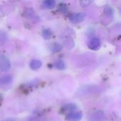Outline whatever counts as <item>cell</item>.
Wrapping results in <instances>:
<instances>
[{
	"label": "cell",
	"mask_w": 121,
	"mask_h": 121,
	"mask_svg": "<svg viewBox=\"0 0 121 121\" xmlns=\"http://www.w3.org/2000/svg\"><path fill=\"white\" fill-rule=\"evenodd\" d=\"M42 35L43 37L45 38V39H50L52 35V33L50 29L49 28H45V29H43V31H42Z\"/></svg>",
	"instance_id": "obj_11"
},
{
	"label": "cell",
	"mask_w": 121,
	"mask_h": 121,
	"mask_svg": "<svg viewBox=\"0 0 121 121\" xmlns=\"http://www.w3.org/2000/svg\"><path fill=\"white\" fill-rule=\"evenodd\" d=\"M104 14L105 16L110 18H113V9H112L111 6H108V5H106L104 9Z\"/></svg>",
	"instance_id": "obj_10"
},
{
	"label": "cell",
	"mask_w": 121,
	"mask_h": 121,
	"mask_svg": "<svg viewBox=\"0 0 121 121\" xmlns=\"http://www.w3.org/2000/svg\"><path fill=\"white\" fill-rule=\"evenodd\" d=\"M77 106L73 104H67L65 105L63 108H62V110H64L65 112H67V114L70 113H72L74 112V111L77 110Z\"/></svg>",
	"instance_id": "obj_9"
},
{
	"label": "cell",
	"mask_w": 121,
	"mask_h": 121,
	"mask_svg": "<svg viewBox=\"0 0 121 121\" xmlns=\"http://www.w3.org/2000/svg\"><path fill=\"white\" fill-rule=\"evenodd\" d=\"M92 1H80V4H81V6L82 7H86V6H88Z\"/></svg>",
	"instance_id": "obj_14"
},
{
	"label": "cell",
	"mask_w": 121,
	"mask_h": 121,
	"mask_svg": "<svg viewBox=\"0 0 121 121\" xmlns=\"http://www.w3.org/2000/svg\"><path fill=\"white\" fill-rule=\"evenodd\" d=\"M50 50L52 52H60L62 50V46L61 45H60L57 43H53L51 47H50Z\"/></svg>",
	"instance_id": "obj_12"
},
{
	"label": "cell",
	"mask_w": 121,
	"mask_h": 121,
	"mask_svg": "<svg viewBox=\"0 0 121 121\" xmlns=\"http://www.w3.org/2000/svg\"><path fill=\"white\" fill-rule=\"evenodd\" d=\"M0 101H1V97H0Z\"/></svg>",
	"instance_id": "obj_15"
},
{
	"label": "cell",
	"mask_w": 121,
	"mask_h": 121,
	"mask_svg": "<svg viewBox=\"0 0 121 121\" xmlns=\"http://www.w3.org/2000/svg\"><path fill=\"white\" fill-rule=\"evenodd\" d=\"M11 68V63L9 58L4 55H0V71L1 72H7Z\"/></svg>",
	"instance_id": "obj_1"
},
{
	"label": "cell",
	"mask_w": 121,
	"mask_h": 121,
	"mask_svg": "<svg viewBox=\"0 0 121 121\" xmlns=\"http://www.w3.org/2000/svg\"><path fill=\"white\" fill-rule=\"evenodd\" d=\"M12 77L11 75H5L3 76L0 78V86H7L11 84L12 82Z\"/></svg>",
	"instance_id": "obj_6"
},
{
	"label": "cell",
	"mask_w": 121,
	"mask_h": 121,
	"mask_svg": "<svg viewBox=\"0 0 121 121\" xmlns=\"http://www.w3.org/2000/svg\"><path fill=\"white\" fill-rule=\"evenodd\" d=\"M42 66V62L38 60H32L30 62V67L33 70L39 69Z\"/></svg>",
	"instance_id": "obj_8"
},
{
	"label": "cell",
	"mask_w": 121,
	"mask_h": 121,
	"mask_svg": "<svg viewBox=\"0 0 121 121\" xmlns=\"http://www.w3.org/2000/svg\"><path fill=\"white\" fill-rule=\"evenodd\" d=\"M56 5V2L53 0H46L43 1L41 6L43 9H53Z\"/></svg>",
	"instance_id": "obj_7"
},
{
	"label": "cell",
	"mask_w": 121,
	"mask_h": 121,
	"mask_svg": "<svg viewBox=\"0 0 121 121\" xmlns=\"http://www.w3.org/2000/svg\"><path fill=\"white\" fill-rule=\"evenodd\" d=\"M83 117V114L81 112H72L67 115L66 118L69 121H80Z\"/></svg>",
	"instance_id": "obj_4"
},
{
	"label": "cell",
	"mask_w": 121,
	"mask_h": 121,
	"mask_svg": "<svg viewBox=\"0 0 121 121\" xmlns=\"http://www.w3.org/2000/svg\"><path fill=\"white\" fill-rule=\"evenodd\" d=\"M86 15L84 13H77L72 14L69 16V20L74 23H78L83 21L85 19Z\"/></svg>",
	"instance_id": "obj_2"
},
{
	"label": "cell",
	"mask_w": 121,
	"mask_h": 121,
	"mask_svg": "<svg viewBox=\"0 0 121 121\" xmlns=\"http://www.w3.org/2000/svg\"><path fill=\"white\" fill-rule=\"evenodd\" d=\"M104 118H105L104 113L101 111H98L94 113L91 116L89 121H103Z\"/></svg>",
	"instance_id": "obj_5"
},
{
	"label": "cell",
	"mask_w": 121,
	"mask_h": 121,
	"mask_svg": "<svg viewBox=\"0 0 121 121\" xmlns=\"http://www.w3.org/2000/svg\"><path fill=\"white\" fill-rule=\"evenodd\" d=\"M55 67L57 69H60L62 70L65 68V62L62 60H58L55 62Z\"/></svg>",
	"instance_id": "obj_13"
},
{
	"label": "cell",
	"mask_w": 121,
	"mask_h": 121,
	"mask_svg": "<svg viewBox=\"0 0 121 121\" xmlns=\"http://www.w3.org/2000/svg\"><path fill=\"white\" fill-rule=\"evenodd\" d=\"M101 41L97 38H92L88 43V47L91 50H98L101 48Z\"/></svg>",
	"instance_id": "obj_3"
}]
</instances>
